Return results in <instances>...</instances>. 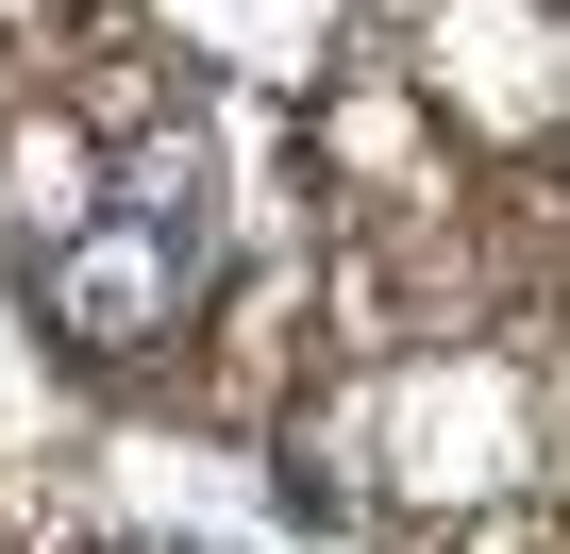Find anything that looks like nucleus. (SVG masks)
Segmentation results:
<instances>
[{"instance_id": "f257e3e1", "label": "nucleus", "mask_w": 570, "mask_h": 554, "mask_svg": "<svg viewBox=\"0 0 570 554\" xmlns=\"http://www.w3.org/2000/svg\"><path fill=\"white\" fill-rule=\"evenodd\" d=\"M202 252H218V152H202V118H151V135L118 152V185H85V202L51 218L35 303H51V337H68L85 370H135V353L185 337Z\"/></svg>"}]
</instances>
